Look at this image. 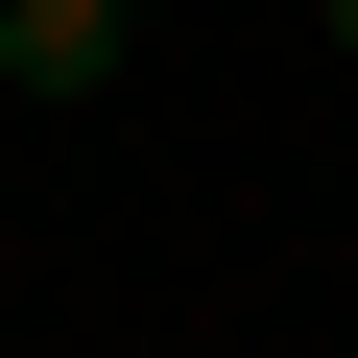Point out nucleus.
<instances>
[{"instance_id": "obj_1", "label": "nucleus", "mask_w": 358, "mask_h": 358, "mask_svg": "<svg viewBox=\"0 0 358 358\" xmlns=\"http://www.w3.org/2000/svg\"><path fill=\"white\" fill-rule=\"evenodd\" d=\"M143 48V0H0V96H96Z\"/></svg>"}, {"instance_id": "obj_2", "label": "nucleus", "mask_w": 358, "mask_h": 358, "mask_svg": "<svg viewBox=\"0 0 358 358\" xmlns=\"http://www.w3.org/2000/svg\"><path fill=\"white\" fill-rule=\"evenodd\" d=\"M310 24H334V48H358V0H310Z\"/></svg>"}]
</instances>
